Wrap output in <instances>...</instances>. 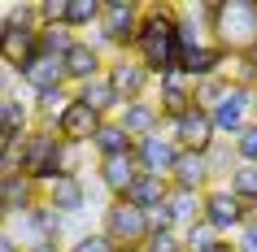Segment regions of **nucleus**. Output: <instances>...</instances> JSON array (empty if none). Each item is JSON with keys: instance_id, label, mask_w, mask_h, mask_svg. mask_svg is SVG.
<instances>
[{"instance_id": "f257e3e1", "label": "nucleus", "mask_w": 257, "mask_h": 252, "mask_svg": "<svg viewBox=\"0 0 257 252\" xmlns=\"http://www.w3.org/2000/svg\"><path fill=\"white\" fill-rule=\"evenodd\" d=\"M22 174L35 178L40 187H53L66 174H79V144H66L53 126H35V131L18 144Z\"/></svg>"}, {"instance_id": "f03ea898", "label": "nucleus", "mask_w": 257, "mask_h": 252, "mask_svg": "<svg viewBox=\"0 0 257 252\" xmlns=\"http://www.w3.org/2000/svg\"><path fill=\"white\" fill-rule=\"evenodd\" d=\"M209 31H218V44L231 53L257 48V0H222L209 9Z\"/></svg>"}, {"instance_id": "7ed1b4c3", "label": "nucleus", "mask_w": 257, "mask_h": 252, "mask_svg": "<svg viewBox=\"0 0 257 252\" xmlns=\"http://www.w3.org/2000/svg\"><path fill=\"white\" fill-rule=\"evenodd\" d=\"M105 235L118 243V248H144L153 235L149 226V213L136 209V204H126V200H113L105 209Z\"/></svg>"}, {"instance_id": "20e7f679", "label": "nucleus", "mask_w": 257, "mask_h": 252, "mask_svg": "<svg viewBox=\"0 0 257 252\" xmlns=\"http://www.w3.org/2000/svg\"><path fill=\"white\" fill-rule=\"evenodd\" d=\"M140 22H144V9L131 5V0H109L105 18H100V44L109 48H136Z\"/></svg>"}, {"instance_id": "39448f33", "label": "nucleus", "mask_w": 257, "mask_h": 252, "mask_svg": "<svg viewBox=\"0 0 257 252\" xmlns=\"http://www.w3.org/2000/svg\"><path fill=\"white\" fill-rule=\"evenodd\" d=\"M201 222L214 230V235H227L235 226L248 222V204H244L231 187H214V191H205V209H201Z\"/></svg>"}, {"instance_id": "423d86ee", "label": "nucleus", "mask_w": 257, "mask_h": 252, "mask_svg": "<svg viewBox=\"0 0 257 252\" xmlns=\"http://www.w3.org/2000/svg\"><path fill=\"white\" fill-rule=\"evenodd\" d=\"M40 31L44 27H18V22H0V61L14 70H22L27 61L40 57Z\"/></svg>"}, {"instance_id": "0eeeda50", "label": "nucleus", "mask_w": 257, "mask_h": 252, "mask_svg": "<svg viewBox=\"0 0 257 252\" xmlns=\"http://www.w3.org/2000/svg\"><path fill=\"white\" fill-rule=\"evenodd\" d=\"M175 144L183 148V152H201V157L218 144V131H214V118H209V109L192 105L188 113L175 122Z\"/></svg>"}, {"instance_id": "6e6552de", "label": "nucleus", "mask_w": 257, "mask_h": 252, "mask_svg": "<svg viewBox=\"0 0 257 252\" xmlns=\"http://www.w3.org/2000/svg\"><path fill=\"white\" fill-rule=\"evenodd\" d=\"M248 109H253V92L240 87V83H231L227 92H222V100L209 109L214 131H218V135H240L244 126H248V122H244V118H248Z\"/></svg>"}, {"instance_id": "1a4fd4ad", "label": "nucleus", "mask_w": 257, "mask_h": 252, "mask_svg": "<svg viewBox=\"0 0 257 252\" xmlns=\"http://www.w3.org/2000/svg\"><path fill=\"white\" fill-rule=\"evenodd\" d=\"M136 161H140V174H157V178H170V170H175L179 161V144L175 135H144V139H136Z\"/></svg>"}, {"instance_id": "9d476101", "label": "nucleus", "mask_w": 257, "mask_h": 252, "mask_svg": "<svg viewBox=\"0 0 257 252\" xmlns=\"http://www.w3.org/2000/svg\"><path fill=\"white\" fill-rule=\"evenodd\" d=\"M100 126H105V118H96V113H92L87 105H79V100H70V109L61 113V118H57V126H53V131L61 135L66 144H92Z\"/></svg>"}, {"instance_id": "9b49d317", "label": "nucleus", "mask_w": 257, "mask_h": 252, "mask_svg": "<svg viewBox=\"0 0 257 252\" xmlns=\"http://www.w3.org/2000/svg\"><path fill=\"white\" fill-rule=\"evenodd\" d=\"M18 79L27 83L31 92L40 96V92H53V87H66V61H61V57H35V61H27V66L18 70Z\"/></svg>"}, {"instance_id": "f8f14e48", "label": "nucleus", "mask_w": 257, "mask_h": 252, "mask_svg": "<svg viewBox=\"0 0 257 252\" xmlns=\"http://www.w3.org/2000/svg\"><path fill=\"white\" fill-rule=\"evenodd\" d=\"M209 178H214L209 157H201V152H183V148H179V161H175V170H170V183L183 187V191H201V196H205Z\"/></svg>"}, {"instance_id": "ddd939ff", "label": "nucleus", "mask_w": 257, "mask_h": 252, "mask_svg": "<svg viewBox=\"0 0 257 252\" xmlns=\"http://www.w3.org/2000/svg\"><path fill=\"white\" fill-rule=\"evenodd\" d=\"M105 79L113 83V92L122 96V105L126 100H140L144 96V87H149V70H144V61H113V66L105 70Z\"/></svg>"}, {"instance_id": "4468645a", "label": "nucleus", "mask_w": 257, "mask_h": 252, "mask_svg": "<svg viewBox=\"0 0 257 252\" xmlns=\"http://www.w3.org/2000/svg\"><path fill=\"white\" fill-rule=\"evenodd\" d=\"M222 61H227V48H222V44H201V48H192L188 61H183V79H192V83L222 79Z\"/></svg>"}, {"instance_id": "2eb2a0df", "label": "nucleus", "mask_w": 257, "mask_h": 252, "mask_svg": "<svg viewBox=\"0 0 257 252\" xmlns=\"http://www.w3.org/2000/svg\"><path fill=\"white\" fill-rule=\"evenodd\" d=\"M61 61H66V79L74 83V87H83V83H92V79L105 74V70H100V48L87 44V40H79L66 57H61Z\"/></svg>"}, {"instance_id": "dca6fc26", "label": "nucleus", "mask_w": 257, "mask_h": 252, "mask_svg": "<svg viewBox=\"0 0 257 252\" xmlns=\"http://www.w3.org/2000/svg\"><path fill=\"white\" fill-rule=\"evenodd\" d=\"M170 191H175V183L170 178H157V174H140L136 183H131V191H126V204H136V209L153 213V209H162L166 200H170Z\"/></svg>"}, {"instance_id": "f3484780", "label": "nucleus", "mask_w": 257, "mask_h": 252, "mask_svg": "<svg viewBox=\"0 0 257 252\" xmlns=\"http://www.w3.org/2000/svg\"><path fill=\"white\" fill-rule=\"evenodd\" d=\"M44 200H48L61 217H70V213H83V204H87V187H83L79 174H66V178H57L53 187H44Z\"/></svg>"}, {"instance_id": "a211bd4d", "label": "nucleus", "mask_w": 257, "mask_h": 252, "mask_svg": "<svg viewBox=\"0 0 257 252\" xmlns=\"http://www.w3.org/2000/svg\"><path fill=\"white\" fill-rule=\"evenodd\" d=\"M136 178H140V161H136V152H131V157H109V161H100V183H105V191H109L113 200L126 196Z\"/></svg>"}, {"instance_id": "6ab92c4d", "label": "nucleus", "mask_w": 257, "mask_h": 252, "mask_svg": "<svg viewBox=\"0 0 257 252\" xmlns=\"http://www.w3.org/2000/svg\"><path fill=\"white\" fill-rule=\"evenodd\" d=\"M74 100H79V105H87L96 118H105V122H109V113H118V109H122V96L113 92V83H109L105 74H100V79H92V83H83L79 92H74Z\"/></svg>"}, {"instance_id": "aec40b11", "label": "nucleus", "mask_w": 257, "mask_h": 252, "mask_svg": "<svg viewBox=\"0 0 257 252\" xmlns=\"http://www.w3.org/2000/svg\"><path fill=\"white\" fill-rule=\"evenodd\" d=\"M196 105V87H192V79H162V105H157V113L170 122H179L188 109Z\"/></svg>"}, {"instance_id": "412c9836", "label": "nucleus", "mask_w": 257, "mask_h": 252, "mask_svg": "<svg viewBox=\"0 0 257 252\" xmlns=\"http://www.w3.org/2000/svg\"><path fill=\"white\" fill-rule=\"evenodd\" d=\"M118 122L126 126V135L144 139V135H157L162 113H157V105H149V100H126V105L118 109Z\"/></svg>"}, {"instance_id": "4be33fe9", "label": "nucleus", "mask_w": 257, "mask_h": 252, "mask_svg": "<svg viewBox=\"0 0 257 252\" xmlns=\"http://www.w3.org/2000/svg\"><path fill=\"white\" fill-rule=\"evenodd\" d=\"M92 148L100 152V161H109V157H131V152H136V135H126V126L113 118V122H105V126L96 131Z\"/></svg>"}, {"instance_id": "5701e85b", "label": "nucleus", "mask_w": 257, "mask_h": 252, "mask_svg": "<svg viewBox=\"0 0 257 252\" xmlns=\"http://www.w3.org/2000/svg\"><path fill=\"white\" fill-rule=\"evenodd\" d=\"M0 187H5V209L14 213V217H27L35 204H44L40 200V183L27 178V174H18V178H9V183H0Z\"/></svg>"}, {"instance_id": "b1692460", "label": "nucleus", "mask_w": 257, "mask_h": 252, "mask_svg": "<svg viewBox=\"0 0 257 252\" xmlns=\"http://www.w3.org/2000/svg\"><path fill=\"white\" fill-rule=\"evenodd\" d=\"M0 131L14 135V139H27L35 126H31V109L22 105V100H14V96H0Z\"/></svg>"}, {"instance_id": "393cba45", "label": "nucleus", "mask_w": 257, "mask_h": 252, "mask_svg": "<svg viewBox=\"0 0 257 252\" xmlns=\"http://www.w3.org/2000/svg\"><path fill=\"white\" fill-rule=\"evenodd\" d=\"M227 187L248 204V213H257V165H240V170L227 178Z\"/></svg>"}, {"instance_id": "a878e982", "label": "nucleus", "mask_w": 257, "mask_h": 252, "mask_svg": "<svg viewBox=\"0 0 257 252\" xmlns=\"http://www.w3.org/2000/svg\"><path fill=\"white\" fill-rule=\"evenodd\" d=\"M100 18H105V5H100V0H70L66 27L70 31H83V27H92V22H100Z\"/></svg>"}, {"instance_id": "bb28decb", "label": "nucleus", "mask_w": 257, "mask_h": 252, "mask_svg": "<svg viewBox=\"0 0 257 252\" xmlns=\"http://www.w3.org/2000/svg\"><path fill=\"white\" fill-rule=\"evenodd\" d=\"M74 44H79V40L70 35V27H44L40 31V53L44 57H66Z\"/></svg>"}, {"instance_id": "cd10ccee", "label": "nucleus", "mask_w": 257, "mask_h": 252, "mask_svg": "<svg viewBox=\"0 0 257 252\" xmlns=\"http://www.w3.org/2000/svg\"><path fill=\"white\" fill-rule=\"evenodd\" d=\"M166 204H170V213H175V222H192L196 209H205V196H201V191H183V187H175Z\"/></svg>"}, {"instance_id": "c85d7f7f", "label": "nucleus", "mask_w": 257, "mask_h": 252, "mask_svg": "<svg viewBox=\"0 0 257 252\" xmlns=\"http://www.w3.org/2000/svg\"><path fill=\"white\" fill-rule=\"evenodd\" d=\"M205 157H209V170H214V174H227V178H231V174L240 170V157H235V148H227V144H214Z\"/></svg>"}, {"instance_id": "c756f323", "label": "nucleus", "mask_w": 257, "mask_h": 252, "mask_svg": "<svg viewBox=\"0 0 257 252\" xmlns=\"http://www.w3.org/2000/svg\"><path fill=\"white\" fill-rule=\"evenodd\" d=\"M235 157H240V165H257V122H248L235 135Z\"/></svg>"}, {"instance_id": "7c9ffc66", "label": "nucleus", "mask_w": 257, "mask_h": 252, "mask_svg": "<svg viewBox=\"0 0 257 252\" xmlns=\"http://www.w3.org/2000/svg\"><path fill=\"white\" fill-rule=\"evenodd\" d=\"M70 252H118V243H113L105 230H96V235L87 230V235H79L74 243H70Z\"/></svg>"}, {"instance_id": "2f4dec72", "label": "nucleus", "mask_w": 257, "mask_h": 252, "mask_svg": "<svg viewBox=\"0 0 257 252\" xmlns=\"http://www.w3.org/2000/svg\"><path fill=\"white\" fill-rule=\"evenodd\" d=\"M183 243H188V252H209V248L218 243V235H214L205 222H192V226H188V235H183Z\"/></svg>"}, {"instance_id": "473e14b6", "label": "nucleus", "mask_w": 257, "mask_h": 252, "mask_svg": "<svg viewBox=\"0 0 257 252\" xmlns=\"http://www.w3.org/2000/svg\"><path fill=\"white\" fill-rule=\"evenodd\" d=\"M144 252H188V243H183L175 230H153L149 243H144Z\"/></svg>"}, {"instance_id": "72a5a7b5", "label": "nucleus", "mask_w": 257, "mask_h": 252, "mask_svg": "<svg viewBox=\"0 0 257 252\" xmlns=\"http://www.w3.org/2000/svg\"><path fill=\"white\" fill-rule=\"evenodd\" d=\"M240 252H257V213H248V222L240 226Z\"/></svg>"}, {"instance_id": "f704fd0d", "label": "nucleus", "mask_w": 257, "mask_h": 252, "mask_svg": "<svg viewBox=\"0 0 257 252\" xmlns=\"http://www.w3.org/2000/svg\"><path fill=\"white\" fill-rule=\"evenodd\" d=\"M149 226H153V230H175V213H170V204L153 209V213H149Z\"/></svg>"}, {"instance_id": "c9c22d12", "label": "nucleus", "mask_w": 257, "mask_h": 252, "mask_svg": "<svg viewBox=\"0 0 257 252\" xmlns=\"http://www.w3.org/2000/svg\"><path fill=\"white\" fill-rule=\"evenodd\" d=\"M0 252H22V248H18V239L9 235V230H0Z\"/></svg>"}, {"instance_id": "e433bc0d", "label": "nucleus", "mask_w": 257, "mask_h": 252, "mask_svg": "<svg viewBox=\"0 0 257 252\" xmlns=\"http://www.w3.org/2000/svg\"><path fill=\"white\" fill-rule=\"evenodd\" d=\"M0 217H9V209H5V187H0Z\"/></svg>"}, {"instance_id": "4c0bfd02", "label": "nucleus", "mask_w": 257, "mask_h": 252, "mask_svg": "<svg viewBox=\"0 0 257 252\" xmlns=\"http://www.w3.org/2000/svg\"><path fill=\"white\" fill-rule=\"evenodd\" d=\"M253 113H257V87H253Z\"/></svg>"}, {"instance_id": "58836bf2", "label": "nucleus", "mask_w": 257, "mask_h": 252, "mask_svg": "<svg viewBox=\"0 0 257 252\" xmlns=\"http://www.w3.org/2000/svg\"><path fill=\"white\" fill-rule=\"evenodd\" d=\"M118 252H144V248H118Z\"/></svg>"}, {"instance_id": "ea45409f", "label": "nucleus", "mask_w": 257, "mask_h": 252, "mask_svg": "<svg viewBox=\"0 0 257 252\" xmlns=\"http://www.w3.org/2000/svg\"><path fill=\"white\" fill-rule=\"evenodd\" d=\"M248 57H253V61H257V48H253V53H248Z\"/></svg>"}]
</instances>
